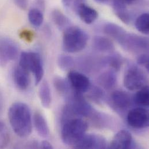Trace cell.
<instances>
[{
	"mask_svg": "<svg viewBox=\"0 0 149 149\" xmlns=\"http://www.w3.org/2000/svg\"><path fill=\"white\" fill-rule=\"evenodd\" d=\"M88 97L89 98L97 104L101 103L103 102L104 99V92L100 88L94 86L91 88V86L89 90Z\"/></svg>",
	"mask_w": 149,
	"mask_h": 149,
	"instance_id": "obj_27",
	"label": "cell"
},
{
	"mask_svg": "<svg viewBox=\"0 0 149 149\" xmlns=\"http://www.w3.org/2000/svg\"><path fill=\"white\" fill-rule=\"evenodd\" d=\"M93 47L96 51L107 52L114 50L113 42L108 38L103 36H96L93 40Z\"/></svg>",
	"mask_w": 149,
	"mask_h": 149,
	"instance_id": "obj_18",
	"label": "cell"
},
{
	"mask_svg": "<svg viewBox=\"0 0 149 149\" xmlns=\"http://www.w3.org/2000/svg\"><path fill=\"white\" fill-rule=\"evenodd\" d=\"M2 108H3V102H2V97H1V96H0V113L2 112Z\"/></svg>",
	"mask_w": 149,
	"mask_h": 149,
	"instance_id": "obj_36",
	"label": "cell"
},
{
	"mask_svg": "<svg viewBox=\"0 0 149 149\" xmlns=\"http://www.w3.org/2000/svg\"><path fill=\"white\" fill-rule=\"evenodd\" d=\"M120 1H121L125 5H126L127 6L132 5L137 1V0H120Z\"/></svg>",
	"mask_w": 149,
	"mask_h": 149,
	"instance_id": "obj_35",
	"label": "cell"
},
{
	"mask_svg": "<svg viewBox=\"0 0 149 149\" xmlns=\"http://www.w3.org/2000/svg\"><path fill=\"white\" fill-rule=\"evenodd\" d=\"M28 17L29 22L35 27H40L44 22V15L41 10L33 8L29 12Z\"/></svg>",
	"mask_w": 149,
	"mask_h": 149,
	"instance_id": "obj_25",
	"label": "cell"
},
{
	"mask_svg": "<svg viewBox=\"0 0 149 149\" xmlns=\"http://www.w3.org/2000/svg\"><path fill=\"white\" fill-rule=\"evenodd\" d=\"M41 148L44 149H52L54 147L47 141H43L41 143Z\"/></svg>",
	"mask_w": 149,
	"mask_h": 149,
	"instance_id": "obj_34",
	"label": "cell"
},
{
	"mask_svg": "<svg viewBox=\"0 0 149 149\" xmlns=\"http://www.w3.org/2000/svg\"><path fill=\"white\" fill-rule=\"evenodd\" d=\"M107 142L105 138L97 134H85L75 145V149H106Z\"/></svg>",
	"mask_w": 149,
	"mask_h": 149,
	"instance_id": "obj_9",
	"label": "cell"
},
{
	"mask_svg": "<svg viewBox=\"0 0 149 149\" xmlns=\"http://www.w3.org/2000/svg\"><path fill=\"white\" fill-rule=\"evenodd\" d=\"M51 16L52 20L58 28L61 29L68 28V26L69 24V20L61 11L55 9L52 11Z\"/></svg>",
	"mask_w": 149,
	"mask_h": 149,
	"instance_id": "obj_23",
	"label": "cell"
},
{
	"mask_svg": "<svg viewBox=\"0 0 149 149\" xmlns=\"http://www.w3.org/2000/svg\"><path fill=\"white\" fill-rule=\"evenodd\" d=\"M127 6L120 0H113V7L116 16L124 23L128 24L131 21V16Z\"/></svg>",
	"mask_w": 149,
	"mask_h": 149,
	"instance_id": "obj_16",
	"label": "cell"
},
{
	"mask_svg": "<svg viewBox=\"0 0 149 149\" xmlns=\"http://www.w3.org/2000/svg\"><path fill=\"white\" fill-rule=\"evenodd\" d=\"M58 64L62 70H69L74 66V60L70 56L62 55L59 56Z\"/></svg>",
	"mask_w": 149,
	"mask_h": 149,
	"instance_id": "obj_28",
	"label": "cell"
},
{
	"mask_svg": "<svg viewBox=\"0 0 149 149\" xmlns=\"http://www.w3.org/2000/svg\"><path fill=\"white\" fill-rule=\"evenodd\" d=\"M135 27L138 31L145 34L149 33V15L148 13H143L136 20Z\"/></svg>",
	"mask_w": 149,
	"mask_h": 149,
	"instance_id": "obj_22",
	"label": "cell"
},
{
	"mask_svg": "<svg viewBox=\"0 0 149 149\" xmlns=\"http://www.w3.org/2000/svg\"><path fill=\"white\" fill-rule=\"evenodd\" d=\"M34 124L37 132L42 138H47L49 135V129L44 117L39 112H36L33 117Z\"/></svg>",
	"mask_w": 149,
	"mask_h": 149,
	"instance_id": "obj_17",
	"label": "cell"
},
{
	"mask_svg": "<svg viewBox=\"0 0 149 149\" xmlns=\"http://www.w3.org/2000/svg\"><path fill=\"white\" fill-rule=\"evenodd\" d=\"M55 89L61 95H68L70 91V85L68 81L60 77H56L54 81Z\"/></svg>",
	"mask_w": 149,
	"mask_h": 149,
	"instance_id": "obj_26",
	"label": "cell"
},
{
	"mask_svg": "<svg viewBox=\"0 0 149 149\" xmlns=\"http://www.w3.org/2000/svg\"><path fill=\"white\" fill-rule=\"evenodd\" d=\"M147 77L144 71L136 66H130L126 71L124 84L130 91H135L146 85Z\"/></svg>",
	"mask_w": 149,
	"mask_h": 149,
	"instance_id": "obj_6",
	"label": "cell"
},
{
	"mask_svg": "<svg viewBox=\"0 0 149 149\" xmlns=\"http://www.w3.org/2000/svg\"><path fill=\"white\" fill-rule=\"evenodd\" d=\"M95 1L99 3H104L107 2L108 0H95Z\"/></svg>",
	"mask_w": 149,
	"mask_h": 149,
	"instance_id": "obj_37",
	"label": "cell"
},
{
	"mask_svg": "<svg viewBox=\"0 0 149 149\" xmlns=\"http://www.w3.org/2000/svg\"><path fill=\"white\" fill-rule=\"evenodd\" d=\"M88 124L80 118H72L63 122L61 138L63 142L73 148L85 135Z\"/></svg>",
	"mask_w": 149,
	"mask_h": 149,
	"instance_id": "obj_2",
	"label": "cell"
},
{
	"mask_svg": "<svg viewBox=\"0 0 149 149\" xmlns=\"http://www.w3.org/2000/svg\"><path fill=\"white\" fill-rule=\"evenodd\" d=\"M111 100L113 105L118 109L125 110L132 104L134 99L127 92L123 91H115L111 95Z\"/></svg>",
	"mask_w": 149,
	"mask_h": 149,
	"instance_id": "obj_12",
	"label": "cell"
},
{
	"mask_svg": "<svg viewBox=\"0 0 149 149\" xmlns=\"http://www.w3.org/2000/svg\"><path fill=\"white\" fill-rule=\"evenodd\" d=\"M68 81L75 92L84 93L87 92L91 87V82L85 75L75 71L69 73Z\"/></svg>",
	"mask_w": 149,
	"mask_h": 149,
	"instance_id": "obj_10",
	"label": "cell"
},
{
	"mask_svg": "<svg viewBox=\"0 0 149 149\" xmlns=\"http://www.w3.org/2000/svg\"><path fill=\"white\" fill-rule=\"evenodd\" d=\"M8 118L14 132L19 137L29 136L32 132V117L29 106L23 102L13 103L8 110Z\"/></svg>",
	"mask_w": 149,
	"mask_h": 149,
	"instance_id": "obj_1",
	"label": "cell"
},
{
	"mask_svg": "<svg viewBox=\"0 0 149 149\" xmlns=\"http://www.w3.org/2000/svg\"><path fill=\"white\" fill-rule=\"evenodd\" d=\"M97 82L104 89L110 90L114 88L117 84V75L113 70H109L100 75Z\"/></svg>",
	"mask_w": 149,
	"mask_h": 149,
	"instance_id": "obj_15",
	"label": "cell"
},
{
	"mask_svg": "<svg viewBox=\"0 0 149 149\" xmlns=\"http://www.w3.org/2000/svg\"><path fill=\"white\" fill-rule=\"evenodd\" d=\"M38 95L41 103L44 107L49 108L52 103V95L50 87L47 81H45L41 84Z\"/></svg>",
	"mask_w": 149,
	"mask_h": 149,
	"instance_id": "obj_19",
	"label": "cell"
},
{
	"mask_svg": "<svg viewBox=\"0 0 149 149\" xmlns=\"http://www.w3.org/2000/svg\"><path fill=\"white\" fill-rule=\"evenodd\" d=\"M149 55L146 53H143L138 56L137 59V63L139 65L145 67V68L149 71Z\"/></svg>",
	"mask_w": 149,
	"mask_h": 149,
	"instance_id": "obj_30",
	"label": "cell"
},
{
	"mask_svg": "<svg viewBox=\"0 0 149 149\" xmlns=\"http://www.w3.org/2000/svg\"><path fill=\"white\" fill-rule=\"evenodd\" d=\"M118 43L125 50L135 53L144 52L149 49L148 38L127 31Z\"/></svg>",
	"mask_w": 149,
	"mask_h": 149,
	"instance_id": "obj_5",
	"label": "cell"
},
{
	"mask_svg": "<svg viewBox=\"0 0 149 149\" xmlns=\"http://www.w3.org/2000/svg\"><path fill=\"white\" fill-rule=\"evenodd\" d=\"M133 138L131 134L127 130H122L115 135L110 144L109 148L130 149L133 148Z\"/></svg>",
	"mask_w": 149,
	"mask_h": 149,
	"instance_id": "obj_11",
	"label": "cell"
},
{
	"mask_svg": "<svg viewBox=\"0 0 149 149\" xmlns=\"http://www.w3.org/2000/svg\"><path fill=\"white\" fill-rule=\"evenodd\" d=\"M19 65L34 74L36 85L41 81L44 69L41 56L38 53L22 52L20 56Z\"/></svg>",
	"mask_w": 149,
	"mask_h": 149,
	"instance_id": "obj_4",
	"label": "cell"
},
{
	"mask_svg": "<svg viewBox=\"0 0 149 149\" xmlns=\"http://www.w3.org/2000/svg\"><path fill=\"white\" fill-rule=\"evenodd\" d=\"M76 10L79 18L87 24L93 23L98 17L97 12L84 2L79 3L77 6Z\"/></svg>",
	"mask_w": 149,
	"mask_h": 149,
	"instance_id": "obj_13",
	"label": "cell"
},
{
	"mask_svg": "<svg viewBox=\"0 0 149 149\" xmlns=\"http://www.w3.org/2000/svg\"><path fill=\"white\" fill-rule=\"evenodd\" d=\"M134 102L141 107H148L149 104V89L145 85L139 89L134 97Z\"/></svg>",
	"mask_w": 149,
	"mask_h": 149,
	"instance_id": "obj_20",
	"label": "cell"
},
{
	"mask_svg": "<svg viewBox=\"0 0 149 149\" xmlns=\"http://www.w3.org/2000/svg\"><path fill=\"white\" fill-rule=\"evenodd\" d=\"M14 82L20 90H26L29 86L30 78L29 72L19 65L15 68L13 73Z\"/></svg>",
	"mask_w": 149,
	"mask_h": 149,
	"instance_id": "obj_14",
	"label": "cell"
},
{
	"mask_svg": "<svg viewBox=\"0 0 149 149\" xmlns=\"http://www.w3.org/2000/svg\"><path fill=\"white\" fill-rule=\"evenodd\" d=\"M88 36L86 33L78 26L66 28L63 36V48L68 53H77L86 46Z\"/></svg>",
	"mask_w": 149,
	"mask_h": 149,
	"instance_id": "obj_3",
	"label": "cell"
},
{
	"mask_svg": "<svg viewBox=\"0 0 149 149\" xmlns=\"http://www.w3.org/2000/svg\"><path fill=\"white\" fill-rule=\"evenodd\" d=\"M18 56L19 48L13 41L8 38L0 40V65L16 60Z\"/></svg>",
	"mask_w": 149,
	"mask_h": 149,
	"instance_id": "obj_8",
	"label": "cell"
},
{
	"mask_svg": "<svg viewBox=\"0 0 149 149\" xmlns=\"http://www.w3.org/2000/svg\"><path fill=\"white\" fill-rule=\"evenodd\" d=\"M103 30L105 34L113 38L117 42L121 37V36L125 31V30L122 27L113 23L106 24L104 26Z\"/></svg>",
	"mask_w": 149,
	"mask_h": 149,
	"instance_id": "obj_21",
	"label": "cell"
},
{
	"mask_svg": "<svg viewBox=\"0 0 149 149\" xmlns=\"http://www.w3.org/2000/svg\"><path fill=\"white\" fill-rule=\"evenodd\" d=\"M16 5L21 9L25 10L27 9L29 1L28 0H14Z\"/></svg>",
	"mask_w": 149,
	"mask_h": 149,
	"instance_id": "obj_33",
	"label": "cell"
},
{
	"mask_svg": "<svg viewBox=\"0 0 149 149\" xmlns=\"http://www.w3.org/2000/svg\"><path fill=\"white\" fill-rule=\"evenodd\" d=\"M102 61L103 64L109 66L111 69L113 70L116 72L120 70L123 63L121 58L120 56V55L117 54L110 55L102 60Z\"/></svg>",
	"mask_w": 149,
	"mask_h": 149,
	"instance_id": "obj_24",
	"label": "cell"
},
{
	"mask_svg": "<svg viewBox=\"0 0 149 149\" xmlns=\"http://www.w3.org/2000/svg\"><path fill=\"white\" fill-rule=\"evenodd\" d=\"M20 36L22 38L24 39V40H26L27 42H31L33 39V32L29 31V30H23L20 34Z\"/></svg>",
	"mask_w": 149,
	"mask_h": 149,
	"instance_id": "obj_31",
	"label": "cell"
},
{
	"mask_svg": "<svg viewBox=\"0 0 149 149\" xmlns=\"http://www.w3.org/2000/svg\"><path fill=\"white\" fill-rule=\"evenodd\" d=\"M127 121L128 125L134 129H145L149 126V111L143 107L132 109L128 113Z\"/></svg>",
	"mask_w": 149,
	"mask_h": 149,
	"instance_id": "obj_7",
	"label": "cell"
},
{
	"mask_svg": "<svg viewBox=\"0 0 149 149\" xmlns=\"http://www.w3.org/2000/svg\"><path fill=\"white\" fill-rule=\"evenodd\" d=\"M10 140L9 134L5 125L0 121V149L5 148Z\"/></svg>",
	"mask_w": 149,
	"mask_h": 149,
	"instance_id": "obj_29",
	"label": "cell"
},
{
	"mask_svg": "<svg viewBox=\"0 0 149 149\" xmlns=\"http://www.w3.org/2000/svg\"><path fill=\"white\" fill-rule=\"evenodd\" d=\"M84 0H62L63 4L67 7H73L76 9L77 6L81 3H82Z\"/></svg>",
	"mask_w": 149,
	"mask_h": 149,
	"instance_id": "obj_32",
	"label": "cell"
}]
</instances>
